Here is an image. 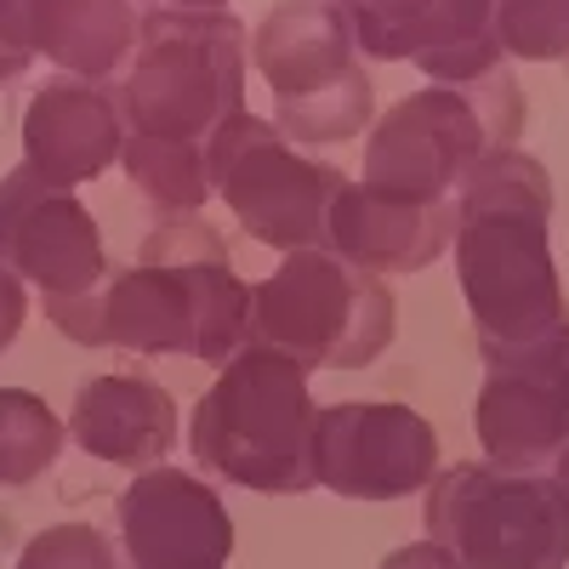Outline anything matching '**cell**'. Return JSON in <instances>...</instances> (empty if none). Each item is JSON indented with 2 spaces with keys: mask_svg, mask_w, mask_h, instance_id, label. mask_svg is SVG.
Here are the masks:
<instances>
[{
  "mask_svg": "<svg viewBox=\"0 0 569 569\" xmlns=\"http://www.w3.org/2000/svg\"><path fill=\"white\" fill-rule=\"evenodd\" d=\"M456 273L490 376H558L569 359V302L552 262V177L501 149L456 188Z\"/></svg>",
  "mask_w": 569,
  "mask_h": 569,
  "instance_id": "cell-1",
  "label": "cell"
},
{
  "mask_svg": "<svg viewBox=\"0 0 569 569\" xmlns=\"http://www.w3.org/2000/svg\"><path fill=\"white\" fill-rule=\"evenodd\" d=\"M103 342L126 353H188L228 365L251 342V284L200 217H160L137 262L103 291Z\"/></svg>",
  "mask_w": 569,
  "mask_h": 569,
  "instance_id": "cell-2",
  "label": "cell"
},
{
  "mask_svg": "<svg viewBox=\"0 0 569 569\" xmlns=\"http://www.w3.org/2000/svg\"><path fill=\"white\" fill-rule=\"evenodd\" d=\"M313 433L319 405L308 393V370L262 342H246L194 405L188 445H194V461L228 485L262 496H302L319 485Z\"/></svg>",
  "mask_w": 569,
  "mask_h": 569,
  "instance_id": "cell-3",
  "label": "cell"
},
{
  "mask_svg": "<svg viewBox=\"0 0 569 569\" xmlns=\"http://www.w3.org/2000/svg\"><path fill=\"white\" fill-rule=\"evenodd\" d=\"M518 137H525V86L507 69L467 86H427L376 120L365 188L405 206H439L456 200V188L485 154L518 149Z\"/></svg>",
  "mask_w": 569,
  "mask_h": 569,
  "instance_id": "cell-4",
  "label": "cell"
},
{
  "mask_svg": "<svg viewBox=\"0 0 569 569\" xmlns=\"http://www.w3.org/2000/svg\"><path fill=\"white\" fill-rule=\"evenodd\" d=\"M251 34L228 12H149L131 69L120 80L126 131L211 142L222 120L246 109Z\"/></svg>",
  "mask_w": 569,
  "mask_h": 569,
  "instance_id": "cell-5",
  "label": "cell"
},
{
  "mask_svg": "<svg viewBox=\"0 0 569 569\" xmlns=\"http://www.w3.org/2000/svg\"><path fill=\"white\" fill-rule=\"evenodd\" d=\"M393 291L382 273L342 262L330 246L284 251L251 291V342L297 359L302 370H365L393 342Z\"/></svg>",
  "mask_w": 569,
  "mask_h": 569,
  "instance_id": "cell-6",
  "label": "cell"
},
{
  "mask_svg": "<svg viewBox=\"0 0 569 569\" xmlns=\"http://www.w3.org/2000/svg\"><path fill=\"white\" fill-rule=\"evenodd\" d=\"M251 63L273 91V126L297 149H325L370 126V74L353 63V29L337 0H279L251 34Z\"/></svg>",
  "mask_w": 569,
  "mask_h": 569,
  "instance_id": "cell-7",
  "label": "cell"
},
{
  "mask_svg": "<svg viewBox=\"0 0 569 569\" xmlns=\"http://www.w3.org/2000/svg\"><path fill=\"white\" fill-rule=\"evenodd\" d=\"M427 541L467 569H563L569 496L552 472L461 461L427 485Z\"/></svg>",
  "mask_w": 569,
  "mask_h": 569,
  "instance_id": "cell-8",
  "label": "cell"
},
{
  "mask_svg": "<svg viewBox=\"0 0 569 569\" xmlns=\"http://www.w3.org/2000/svg\"><path fill=\"white\" fill-rule=\"evenodd\" d=\"M206 171H211V194H222V206L240 217V228L273 251L325 246L330 206L348 188V177L330 160L297 154V142L273 120L246 114V109L211 131Z\"/></svg>",
  "mask_w": 569,
  "mask_h": 569,
  "instance_id": "cell-9",
  "label": "cell"
},
{
  "mask_svg": "<svg viewBox=\"0 0 569 569\" xmlns=\"http://www.w3.org/2000/svg\"><path fill=\"white\" fill-rule=\"evenodd\" d=\"M0 257L23 273V284H40L46 302L98 297L114 279L98 217L34 166L0 177Z\"/></svg>",
  "mask_w": 569,
  "mask_h": 569,
  "instance_id": "cell-10",
  "label": "cell"
},
{
  "mask_svg": "<svg viewBox=\"0 0 569 569\" xmlns=\"http://www.w3.org/2000/svg\"><path fill=\"white\" fill-rule=\"evenodd\" d=\"M313 472L330 496L348 501H399L433 485L439 433L410 405H325L313 433Z\"/></svg>",
  "mask_w": 569,
  "mask_h": 569,
  "instance_id": "cell-11",
  "label": "cell"
},
{
  "mask_svg": "<svg viewBox=\"0 0 569 569\" xmlns=\"http://www.w3.org/2000/svg\"><path fill=\"white\" fill-rule=\"evenodd\" d=\"M353 46L382 63H421L439 86H467L501 69L496 0H337Z\"/></svg>",
  "mask_w": 569,
  "mask_h": 569,
  "instance_id": "cell-12",
  "label": "cell"
},
{
  "mask_svg": "<svg viewBox=\"0 0 569 569\" xmlns=\"http://www.w3.org/2000/svg\"><path fill=\"white\" fill-rule=\"evenodd\" d=\"M120 547L131 569H228L233 518L194 472L149 467L120 496Z\"/></svg>",
  "mask_w": 569,
  "mask_h": 569,
  "instance_id": "cell-13",
  "label": "cell"
},
{
  "mask_svg": "<svg viewBox=\"0 0 569 569\" xmlns=\"http://www.w3.org/2000/svg\"><path fill=\"white\" fill-rule=\"evenodd\" d=\"M126 149V114L120 91L109 80H46L23 114V166H34L46 182L80 188L103 177Z\"/></svg>",
  "mask_w": 569,
  "mask_h": 569,
  "instance_id": "cell-14",
  "label": "cell"
},
{
  "mask_svg": "<svg viewBox=\"0 0 569 569\" xmlns=\"http://www.w3.org/2000/svg\"><path fill=\"white\" fill-rule=\"evenodd\" d=\"M450 240H456V200L405 206L370 194L365 182H348L325 222V246L365 273H416L439 262Z\"/></svg>",
  "mask_w": 569,
  "mask_h": 569,
  "instance_id": "cell-15",
  "label": "cell"
},
{
  "mask_svg": "<svg viewBox=\"0 0 569 569\" xmlns=\"http://www.w3.org/2000/svg\"><path fill=\"white\" fill-rule=\"evenodd\" d=\"M69 439L109 467L149 472L177 445V405L149 376H91L74 393Z\"/></svg>",
  "mask_w": 569,
  "mask_h": 569,
  "instance_id": "cell-16",
  "label": "cell"
},
{
  "mask_svg": "<svg viewBox=\"0 0 569 569\" xmlns=\"http://www.w3.org/2000/svg\"><path fill=\"white\" fill-rule=\"evenodd\" d=\"M142 18L149 0H29V46L74 80H114Z\"/></svg>",
  "mask_w": 569,
  "mask_h": 569,
  "instance_id": "cell-17",
  "label": "cell"
},
{
  "mask_svg": "<svg viewBox=\"0 0 569 569\" xmlns=\"http://www.w3.org/2000/svg\"><path fill=\"white\" fill-rule=\"evenodd\" d=\"M479 445L496 467L512 472H552V461L569 445V410L558 393V376H490L479 410Z\"/></svg>",
  "mask_w": 569,
  "mask_h": 569,
  "instance_id": "cell-18",
  "label": "cell"
},
{
  "mask_svg": "<svg viewBox=\"0 0 569 569\" xmlns=\"http://www.w3.org/2000/svg\"><path fill=\"white\" fill-rule=\"evenodd\" d=\"M120 166H126V177H131L166 217H200V206L211 200L206 142H177V137L126 131Z\"/></svg>",
  "mask_w": 569,
  "mask_h": 569,
  "instance_id": "cell-19",
  "label": "cell"
},
{
  "mask_svg": "<svg viewBox=\"0 0 569 569\" xmlns=\"http://www.w3.org/2000/svg\"><path fill=\"white\" fill-rule=\"evenodd\" d=\"M69 421L29 388H0V485L23 490L46 467H58Z\"/></svg>",
  "mask_w": 569,
  "mask_h": 569,
  "instance_id": "cell-20",
  "label": "cell"
},
{
  "mask_svg": "<svg viewBox=\"0 0 569 569\" xmlns=\"http://www.w3.org/2000/svg\"><path fill=\"white\" fill-rule=\"evenodd\" d=\"M496 34L507 58L558 63L569 58V0H496Z\"/></svg>",
  "mask_w": 569,
  "mask_h": 569,
  "instance_id": "cell-21",
  "label": "cell"
},
{
  "mask_svg": "<svg viewBox=\"0 0 569 569\" xmlns=\"http://www.w3.org/2000/svg\"><path fill=\"white\" fill-rule=\"evenodd\" d=\"M18 569H126L114 541L103 530H91V525H52V530H40Z\"/></svg>",
  "mask_w": 569,
  "mask_h": 569,
  "instance_id": "cell-22",
  "label": "cell"
},
{
  "mask_svg": "<svg viewBox=\"0 0 569 569\" xmlns=\"http://www.w3.org/2000/svg\"><path fill=\"white\" fill-rule=\"evenodd\" d=\"M29 319V297H23V273L0 257V353L18 342V330Z\"/></svg>",
  "mask_w": 569,
  "mask_h": 569,
  "instance_id": "cell-23",
  "label": "cell"
},
{
  "mask_svg": "<svg viewBox=\"0 0 569 569\" xmlns=\"http://www.w3.org/2000/svg\"><path fill=\"white\" fill-rule=\"evenodd\" d=\"M382 569H467V563H456L439 541H410L393 558H382Z\"/></svg>",
  "mask_w": 569,
  "mask_h": 569,
  "instance_id": "cell-24",
  "label": "cell"
},
{
  "mask_svg": "<svg viewBox=\"0 0 569 569\" xmlns=\"http://www.w3.org/2000/svg\"><path fill=\"white\" fill-rule=\"evenodd\" d=\"M29 63H34L29 52H18L12 40H0V86H12V80H18V74L29 69Z\"/></svg>",
  "mask_w": 569,
  "mask_h": 569,
  "instance_id": "cell-25",
  "label": "cell"
},
{
  "mask_svg": "<svg viewBox=\"0 0 569 569\" xmlns=\"http://www.w3.org/2000/svg\"><path fill=\"white\" fill-rule=\"evenodd\" d=\"M166 7H177V12H222L228 0H166Z\"/></svg>",
  "mask_w": 569,
  "mask_h": 569,
  "instance_id": "cell-26",
  "label": "cell"
},
{
  "mask_svg": "<svg viewBox=\"0 0 569 569\" xmlns=\"http://www.w3.org/2000/svg\"><path fill=\"white\" fill-rule=\"evenodd\" d=\"M552 479H558V490H563V496H569V445H563V456H558V461H552Z\"/></svg>",
  "mask_w": 569,
  "mask_h": 569,
  "instance_id": "cell-27",
  "label": "cell"
},
{
  "mask_svg": "<svg viewBox=\"0 0 569 569\" xmlns=\"http://www.w3.org/2000/svg\"><path fill=\"white\" fill-rule=\"evenodd\" d=\"M558 393H563V410H569V359H563V370H558Z\"/></svg>",
  "mask_w": 569,
  "mask_h": 569,
  "instance_id": "cell-28",
  "label": "cell"
}]
</instances>
